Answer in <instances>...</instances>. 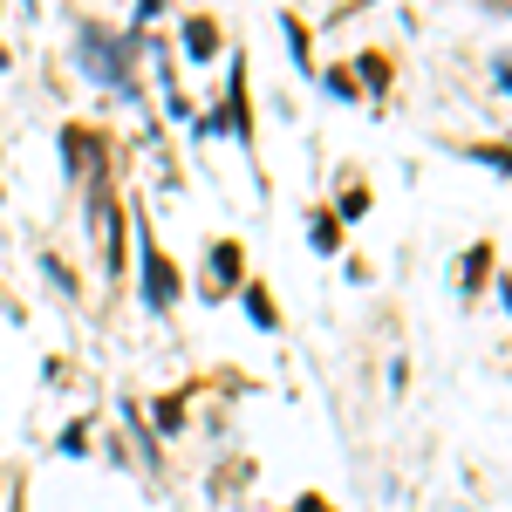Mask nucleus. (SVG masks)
I'll return each mask as SVG.
<instances>
[{
	"instance_id": "f257e3e1",
	"label": "nucleus",
	"mask_w": 512,
	"mask_h": 512,
	"mask_svg": "<svg viewBox=\"0 0 512 512\" xmlns=\"http://www.w3.org/2000/svg\"><path fill=\"white\" fill-rule=\"evenodd\" d=\"M178 294H185L178 267H171V260H164L158 246H151V233H144V301H151V308H171Z\"/></svg>"
},
{
	"instance_id": "f03ea898",
	"label": "nucleus",
	"mask_w": 512,
	"mask_h": 512,
	"mask_svg": "<svg viewBox=\"0 0 512 512\" xmlns=\"http://www.w3.org/2000/svg\"><path fill=\"white\" fill-rule=\"evenodd\" d=\"M62 164H69V178H82V171H96L103 178V137L96 130H62Z\"/></svg>"
},
{
	"instance_id": "7ed1b4c3",
	"label": "nucleus",
	"mask_w": 512,
	"mask_h": 512,
	"mask_svg": "<svg viewBox=\"0 0 512 512\" xmlns=\"http://www.w3.org/2000/svg\"><path fill=\"white\" fill-rule=\"evenodd\" d=\"M226 123L239 130V144H253V117H246V62L233 55V89H226Z\"/></svg>"
},
{
	"instance_id": "20e7f679",
	"label": "nucleus",
	"mask_w": 512,
	"mask_h": 512,
	"mask_svg": "<svg viewBox=\"0 0 512 512\" xmlns=\"http://www.w3.org/2000/svg\"><path fill=\"white\" fill-rule=\"evenodd\" d=\"M239 260H246V253H239V239H219V246H212V294H226V287L246 274Z\"/></svg>"
},
{
	"instance_id": "39448f33",
	"label": "nucleus",
	"mask_w": 512,
	"mask_h": 512,
	"mask_svg": "<svg viewBox=\"0 0 512 512\" xmlns=\"http://www.w3.org/2000/svg\"><path fill=\"white\" fill-rule=\"evenodd\" d=\"M212 48H219V28H212L205 14H192V21H185V55H212Z\"/></svg>"
},
{
	"instance_id": "423d86ee",
	"label": "nucleus",
	"mask_w": 512,
	"mask_h": 512,
	"mask_svg": "<svg viewBox=\"0 0 512 512\" xmlns=\"http://www.w3.org/2000/svg\"><path fill=\"white\" fill-rule=\"evenodd\" d=\"M485 274H492V246H472V253H465V294H478Z\"/></svg>"
},
{
	"instance_id": "0eeeda50",
	"label": "nucleus",
	"mask_w": 512,
	"mask_h": 512,
	"mask_svg": "<svg viewBox=\"0 0 512 512\" xmlns=\"http://www.w3.org/2000/svg\"><path fill=\"white\" fill-rule=\"evenodd\" d=\"M246 315H253V321H260V328H274V301H267V287H246Z\"/></svg>"
},
{
	"instance_id": "6e6552de",
	"label": "nucleus",
	"mask_w": 512,
	"mask_h": 512,
	"mask_svg": "<svg viewBox=\"0 0 512 512\" xmlns=\"http://www.w3.org/2000/svg\"><path fill=\"white\" fill-rule=\"evenodd\" d=\"M362 82L383 89V82H390V62H383V55H362Z\"/></svg>"
},
{
	"instance_id": "1a4fd4ad",
	"label": "nucleus",
	"mask_w": 512,
	"mask_h": 512,
	"mask_svg": "<svg viewBox=\"0 0 512 512\" xmlns=\"http://www.w3.org/2000/svg\"><path fill=\"white\" fill-rule=\"evenodd\" d=\"M178 424H185V403H178V396H164V403H158V431H178Z\"/></svg>"
},
{
	"instance_id": "9d476101",
	"label": "nucleus",
	"mask_w": 512,
	"mask_h": 512,
	"mask_svg": "<svg viewBox=\"0 0 512 512\" xmlns=\"http://www.w3.org/2000/svg\"><path fill=\"white\" fill-rule=\"evenodd\" d=\"M478 158H485V164H506V171H512V144H478Z\"/></svg>"
},
{
	"instance_id": "9b49d317",
	"label": "nucleus",
	"mask_w": 512,
	"mask_h": 512,
	"mask_svg": "<svg viewBox=\"0 0 512 512\" xmlns=\"http://www.w3.org/2000/svg\"><path fill=\"white\" fill-rule=\"evenodd\" d=\"M0 69H7V48H0Z\"/></svg>"
}]
</instances>
